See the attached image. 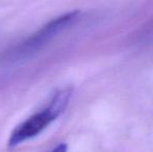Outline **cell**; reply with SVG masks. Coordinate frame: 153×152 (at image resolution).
Masks as SVG:
<instances>
[{
    "label": "cell",
    "mask_w": 153,
    "mask_h": 152,
    "mask_svg": "<svg viewBox=\"0 0 153 152\" xmlns=\"http://www.w3.org/2000/svg\"><path fill=\"white\" fill-rule=\"evenodd\" d=\"M68 149L66 144H59L56 148H54V151H66Z\"/></svg>",
    "instance_id": "3957f363"
},
{
    "label": "cell",
    "mask_w": 153,
    "mask_h": 152,
    "mask_svg": "<svg viewBox=\"0 0 153 152\" xmlns=\"http://www.w3.org/2000/svg\"><path fill=\"white\" fill-rule=\"evenodd\" d=\"M73 94L72 87L56 92L44 110L30 116L14 129L8 140V146L15 147L36 136L65 112Z\"/></svg>",
    "instance_id": "6da1fadb"
},
{
    "label": "cell",
    "mask_w": 153,
    "mask_h": 152,
    "mask_svg": "<svg viewBox=\"0 0 153 152\" xmlns=\"http://www.w3.org/2000/svg\"><path fill=\"white\" fill-rule=\"evenodd\" d=\"M79 16V10H73V12L67 13L61 17L53 19L49 23H47L45 26H43L36 33L32 35L28 40L20 47V51L18 54H27L29 52H32L33 50H36L40 48L44 43H46L48 40H50L54 35L59 33L64 28L74 22Z\"/></svg>",
    "instance_id": "7a4b0ae2"
}]
</instances>
